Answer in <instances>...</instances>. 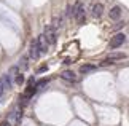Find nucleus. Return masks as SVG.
Segmentation results:
<instances>
[{
	"label": "nucleus",
	"instance_id": "12",
	"mask_svg": "<svg viewBox=\"0 0 129 126\" xmlns=\"http://www.w3.org/2000/svg\"><path fill=\"white\" fill-rule=\"evenodd\" d=\"M96 69L97 67L94 64H85V65H81V67H80V72L81 73H89V72H94Z\"/></svg>",
	"mask_w": 129,
	"mask_h": 126
},
{
	"label": "nucleus",
	"instance_id": "5",
	"mask_svg": "<svg viewBox=\"0 0 129 126\" xmlns=\"http://www.w3.org/2000/svg\"><path fill=\"white\" fill-rule=\"evenodd\" d=\"M29 56H30L32 59H38L42 56L40 49H38V45H37V40H32L30 42V46H29Z\"/></svg>",
	"mask_w": 129,
	"mask_h": 126
},
{
	"label": "nucleus",
	"instance_id": "11",
	"mask_svg": "<svg viewBox=\"0 0 129 126\" xmlns=\"http://www.w3.org/2000/svg\"><path fill=\"white\" fill-rule=\"evenodd\" d=\"M11 78H13V77H11V75H8V73L3 75V78L0 80V85L3 86V89H10V88H11V83H13Z\"/></svg>",
	"mask_w": 129,
	"mask_h": 126
},
{
	"label": "nucleus",
	"instance_id": "9",
	"mask_svg": "<svg viewBox=\"0 0 129 126\" xmlns=\"http://www.w3.org/2000/svg\"><path fill=\"white\" fill-rule=\"evenodd\" d=\"M91 13L94 18H101L102 13H104V5L102 3H94L92 8H91Z\"/></svg>",
	"mask_w": 129,
	"mask_h": 126
},
{
	"label": "nucleus",
	"instance_id": "15",
	"mask_svg": "<svg viewBox=\"0 0 129 126\" xmlns=\"http://www.w3.org/2000/svg\"><path fill=\"white\" fill-rule=\"evenodd\" d=\"M35 91H37V89H35V88H32V86H29V88H27V91H26V93H24V97H30V96H32V94H35Z\"/></svg>",
	"mask_w": 129,
	"mask_h": 126
},
{
	"label": "nucleus",
	"instance_id": "10",
	"mask_svg": "<svg viewBox=\"0 0 129 126\" xmlns=\"http://www.w3.org/2000/svg\"><path fill=\"white\" fill-rule=\"evenodd\" d=\"M126 54H121V53H115V54H110L105 61H104V64H115V61H118V59H124Z\"/></svg>",
	"mask_w": 129,
	"mask_h": 126
},
{
	"label": "nucleus",
	"instance_id": "17",
	"mask_svg": "<svg viewBox=\"0 0 129 126\" xmlns=\"http://www.w3.org/2000/svg\"><path fill=\"white\" fill-rule=\"evenodd\" d=\"M24 80H26V78H24L22 73H18V75H16V85H22Z\"/></svg>",
	"mask_w": 129,
	"mask_h": 126
},
{
	"label": "nucleus",
	"instance_id": "20",
	"mask_svg": "<svg viewBox=\"0 0 129 126\" xmlns=\"http://www.w3.org/2000/svg\"><path fill=\"white\" fill-rule=\"evenodd\" d=\"M5 91V89H3V86H2V85H0V96H2V93Z\"/></svg>",
	"mask_w": 129,
	"mask_h": 126
},
{
	"label": "nucleus",
	"instance_id": "7",
	"mask_svg": "<svg viewBox=\"0 0 129 126\" xmlns=\"http://www.w3.org/2000/svg\"><path fill=\"white\" fill-rule=\"evenodd\" d=\"M35 40H37L38 49H40V54L46 53V51H48V42H46V38H45V35H43V34L38 35V38H35Z\"/></svg>",
	"mask_w": 129,
	"mask_h": 126
},
{
	"label": "nucleus",
	"instance_id": "2",
	"mask_svg": "<svg viewBox=\"0 0 129 126\" xmlns=\"http://www.w3.org/2000/svg\"><path fill=\"white\" fill-rule=\"evenodd\" d=\"M21 120H22V112H21V109H19V107H16V109H13L11 113L8 115L7 123H8L10 126H13V124H18Z\"/></svg>",
	"mask_w": 129,
	"mask_h": 126
},
{
	"label": "nucleus",
	"instance_id": "3",
	"mask_svg": "<svg viewBox=\"0 0 129 126\" xmlns=\"http://www.w3.org/2000/svg\"><path fill=\"white\" fill-rule=\"evenodd\" d=\"M126 34H116V35H113L112 40H110V48H120L123 46V43H126Z\"/></svg>",
	"mask_w": 129,
	"mask_h": 126
},
{
	"label": "nucleus",
	"instance_id": "4",
	"mask_svg": "<svg viewBox=\"0 0 129 126\" xmlns=\"http://www.w3.org/2000/svg\"><path fill=\"white\" fill-rule=\"evenodd\" d=\"M43 35H45V38H46L48 45H54V43H56V32H54V29L51 26H46V27H45Z\"/></svg>",
	"mask_w": 129,
	"mask_h": 126
},
{
	"label": "nucleus",
	"instance_id": "8",
	"mask_svg": "<svg viewBox=\"0 0 129 126\" xmlns=\"http://www.w3.org/2000/svg\"><path fill=\"white\" fill-rule=\"evenodd\" d=\"M61 78L69 82V83H75L77 82V75H75V72H72V70H64L61 73Z\"/></svg>",
	"mask_w": 129,
	"mask_h": 126
},
{
	"label": "nucleus",
	"instance_id": "14",
	"mask_svg": "<svg viewBox=\"0 0 129 126\" xmlns=\"http://www.w3.org/2000/svg\"><path fill=\"white\" fill-rule=\"evenodd\" d=\"M73 14H75V5H69L67 11H66V16L67 18H73Z\"/></svg>",
	"mask_w": 129,
	"mask_h": 126
},
{
	"label": "nucleus",
	"instance_id": "18",
	"mask_svg": "<svg viewBox=\"0 0 129 126\" xmlns=\"http://www.w3.org/2000/svg\"><path fill=\"white\" fill-rule=\"evenodd\" d=\"M46 70H48V65H42V67H38V73L46 72Z\"/></svg>",
	"mask_w": 129,
	"mask_h": 126
},
{
	"label": "nucleus",
	"instance_id": "19",
	"mask_svg": "<svg viewBox=\"0 0 129 126\" xmlns=\"http://www.w3.org/2000/svg\"><path fill=\"white\" fill-rule=\"evenodd\" d=\"M123 26H126V24H124V22H118L116 26H113L112 29H113V31H115V29H120V27H123Z\"/></svg>",
	"mask_w": 129,
	"mask_h": 126
},
{
	"label": "nucleus",
	"instance_id": "21",
	"mask_svg": "<svg viewBox=\"0 0 129 126\" xmlns=\"http://www.w3.org/2000/svg\"><path fill=\"white\" fill-rule=\"evenodd\" d=\"M0 126H10V124H8L7 121H5V123H2V124H0Z\"/></svg>",
	"mask_w": 129,
	"mask_h": 126
},
{
	"label": "nucleus",
	"instance_id": "13",
	"mask_svg": "<svg viewBox=\"0 0 129 126\" xmlns=\"http://www.w3.org/2000/svg\"><path fill=\"white\" fill-rule=\"evenodd\" d=\"M29 67V64H27V58L26 56H22L21 59H19V64H18V69H22V70H26Z\"/></svg>",
	"mask_w": 129,
	"mask_h": 126
},
{
	"label": "nucleus",
	"instance_id": "16",
	"mask_svg": "<svg viewBox=\"0 0 129 126\" xmlns=\"http://www.w3.org/2000/svg\"><path fill=\"white\" fill-rule=\"evenodd\" d=\"M49 82L48 78H43V80H40V82H37L35 83V89H38V88H42V86H45V85H46Z\"/></svg>",
	"mask_w": 129,
	"mask_h": 126
},
{
	"label": "nucleus",
	"instance_id": "6",
	"mask_svg": "<svg viewBox=\"0 0 129 126\" xmlns=\"http://www.w3.org/2000/svg\"><path fill=\"white\" fill-rule=\"evenodd\" d=\"M121 14H123V8L116 5V7L110 8V11H108V18L113 19V21H118V19L121 18Z\"/></svg>",
	"mask_w": 129,
	"mask_h": 126
},
{
	"label": "nucleus",
	"instance_id": "1",
	"mask_svg": "<svg viewBox=\"0 0 129 126\" xmlns=\"http://www.w3.org/2000/svg\"><path fill=\"white\" fill-rule=\"evenodd\" d=\"M73 18L77 19V22L80 24V26L85 22L86 13H85V5H83L81 2H77V3H75V14H73Z\"/></svg>",
	"mask_w": 129,
	"mask_h": 126
}]
</instances>
